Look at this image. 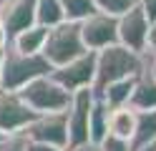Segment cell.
Segmentation results:
<instances>
[{
    "mask_svg": "<svg viewBox=\"0 0 156 151\" xmlns=\"http://www.w3.org/2000/svg\"><path fill=\"white\" fill-rule=\"evenodd\" d=\"M25 138L33 141H45V144L61 146L68 151V111L58 113H38L28 126L20 128Z\"/></svg>",
    "mask_w": 156,
    "mask_h": 151,
    "instance_id": "5",
    "label": "cell"
},
{
    "mask_svg": "<svg viewBox=\"0 0 156 151\" xmlns=\"http://www.w3.org/2000/svg\"><path fill=\"white\" fill-rule=\"evenodd\" d=\"M81 38L86 50H101L111 43H119V25H116V15L101 13L96 10L93 15L81 20Z\"/></svg>",
    "mask_w": 156,
    "mask_h": 151,
    "instance_id": "8",
    "label": "cell"
},
{
    "mask_svg": "<svg viewBox=\"0 0 156 151\" xmlns=\"http://www.w3.org/2000/svg\"><path fill=\"white\" fill-rule=\"evenodd\" d=\"M146 66V56L129 50L121 43H111L101 50H96V78H93V93L113 83L119 78H129V76H139Z\"/></svg>",
    "mask_w": 156,
    "mask_h": 151,
    "instance_id": "1",
    "label": "cell"
},
{
    "mask_svg": "<svg viewBox=\"0 0 156 151\" xmlns=\"http://www.w3.org/2000/svg\"><path fill=\"white\" fill-rule=\"evenodd\" d=\"M45 38H48V28L41 25V23H33V25H28L23 30H18L8 43L15 50H20V53H41Z\"/></svg>",
    "mask_w": 156,
    "mask_h": 151,
    "instance_id": "14",
    "label": "cell"
},
{
    "mask_svg": "<svg viewBox=\"0 0 156 151\" xmlns=\"http://www.w3.org/2000/svg\"><path fill=\"white\" fill-rule=\"evenodd\" d=\"M8 43V35H5V28H3V20H0V48H5Z\"/></svg>",
    "mask_w": 156,
    "mask_h": 151,
    "instance_id": "27",
    "label": "cell"
},
{
    "mask_svg": "<svg viewBox=\"0 0 156 151\" xmlns=\"http://www.w3.org/2000/svg\"><path fill=\"white\" fill-rule=\"evenodd\" d=\"M146 56V68L151 70V76L156 78V53H144Z\"/></svg>",
    "mask_w": 156,
    "mask_h": 151,
    "instance_id": "26",
    "label": "cell"
},
{
    "mask_svg": "<svg viewBox=\"0 0 156 151\" xmlns=\"http://www.w3.org/2000/svg\"><path fill=\"white\" fill-rule=\"evenodd\" d=\"M133 151H156V144H149V146H141V149H133Z\"/></svg>",
    "mask_w": 156,
    "mask_h": 151,
    "instance_id": "28",
    "label": "cell"
},
{
    "mask_svg": "<svg viewBox=\"0 0 156 151\" xmlns=\"http://www.w3.org/2000/svg\"><path fill=\"white\" fill-rule=\"evenodd\" d=\"M116 25H119V43L121 45H126L129 50H136V53H146V38H149L151 23H149L141 5H133L123 15H119Z\"/></svg>",
    "mask_w": 156,
    "mask_h": 151,
    "instance_id": "9",
    "label": "cell"
},
{
    "mask_svg": "<svg viewBox=\"0 0 156 151\" xmlns=\"http://www.w3.org/2000/svg\"><path fill=\"white\" fill-rule=\"evenodd\" d=\"M0 20L10 40L18 30L35 23V0H0Z\"/></svg>",
    "mask_w": 156,
    "mask_h": 151,
    "instance_id": "11",
    "label": "cell"
},
{
    "mask_svg": "<svg viewBox=\"0 0 156 151\" xmlns=\"http://www.w3.org/2000/svg\"><path fill=\"white\" fill-rule=\"evenodd\" d=\"M18 96L23 98V103L35 111V113H58V111H68L73 101V93L66 91L58 81L51 78V73L38 76L28 81L23 88H18Z\"/></svg>",
    "mask_w": 156,
    "mask_h": 151,
    "instance_id": "3",
    "label": "cell"
},
{
    "mask_svg": "<svg viewBox=\"0 0 156 151\" xmlns=\"http://www.w3.org/2000/svg\"><path fill=\"white\" fill-rule=\"evenodd\" d=\"M51 73V63L43 58V53H20L10 43L3 48V68H0V88L18 91L28 81L38 76Z\"/></svg>",
    "mask_w": 156,
    "mask_h": 151,
    "instance_id": "2",
    "label": "cell"
},
{
    "mask_svg": "<svg viewBox=\"0 0 156 151\" xmlns=\"http://www.w3.org/2000/svg\"><path fill=\"white\" fill-rule=\"evenodd\" d=\"M108 113H111V106L93 93L91 116H88V141L101 144V141L108 136Z\"/></svg>",
    "mask_w": 156,
    "mask_h": 151,
    "instance_id": "15",
    "label": "cell"
},
{
    "mask_svg": "<svg viewBox=\"0 0 156 151\" xmlns=\"http://www.w3.org/2000/svg\"><path fill=\"white\" fill-rule=\"evenodd\" d=\"M146 53H156V20L149 25V38H146Z\"/></svg>",
    "mask_w": 156,
    "mask_h": 151,
    "instance_id": "24",
    "label": "cell"
},
{
    "mask_svg": "<svg viewBox=\"0 0 156 151\" xmlns=\"http://www.w3.org/2000/svg\"><path fill=\"white\" fill-rule=\"evenodd\" d=\"M156 144V108L151 111H139V118H136V131L129 141L131 151L133 149H141V146H149Z\"/></svg>",
    "mask_w": 156,
    "mask_h": 151,
    "instance_id": "16",
    "label": "cell"
},
{
    "mask_svg": "<svg viewBox=\"0 0 156 151\" xmlns=\"http://www.w3.org/2000/svg\"><path fill=\"white\" fill-rule=\"evenodd\" d=\"M0 68H3V48H0Z\"/></svg>",
    "mask_w": 156,
    "mask_h": 151,
    "instance_id": "29",
    "label": "cell"
},
{
    "mask_svg": "<svg viewBox=\"0 0 156 151\" xmlns=\"http://www.w3.org/2000/svg\"><path fill=\"white\" fill-rule=\"evenodd\" d=\"M136 118H139V111L131 106H116L108 113V134L116 138L131 141L133 131H136Z\"/></svg>",
    "mask_w": 156,
    "mask_h": 151,
    "instance_id": "13",
    "label": "cell"
},
{
    "mask_svg": "<svg viewBox=\"0 0 156 151\" xmlns=\"http://www.w3.org/2000/svg\"><path fill=\"white\" fill-rule=\"evenodd\" d=\"M61 5H63L66 20H76V23H81L83 18H88L98 10L93 0H61Z\"/></svg>",
    "mask_w": 156,
    "mask_h": 151,
    "instance_id": "19",
    "label": "cell"
},
{
    "mask_svg": "<svg viewBox=\"0 0 156 151\" xmlns=\"http://www.w3.org/2000/svg\"><path fill=\"white\" fill-rule=\"evenodd\" d=\"M35 116L38 113L23 103V98L18 96V91L0 88V134L3 136L20 131L23 126L30 124Z\"/></svg>",
    "mask_w": 156,
    "mask_h": 151,
    "instance_id": "10",
    "label": "cell"
},
{
    "mask_svg": "<svg viewBox=\"0 0 156 151\" xmlns=\"http://www.w3.org/2000/svg\"><path fill=\"white\" fill-rule=\"evenodd\" d=\"M0 138H3V134H0Z\"/></svg>",
    "mask_w": 156,
    "mask_h": 151,
    "instance_id": "30",
    "label": "cell"
},
{
    "mask_svg": "<svg viewBox=\"0 0 156 151\" xmlns=\"http://www.w3.org/2000/svg\"><path fill=\"white\" fill-rule=\"evenodd\" d=\"M71 151H101V144H93V141H86V144L76 146V149H71Z\"/></svg>",
    "mask_w": 156,
    "mask_h": 151,
    "instance_id": "25",
    "label": "cell"
},
{
    "mask_svg": "<svg viewBox=\"0 0 156 151\" xmlns=\"http://www.w3.org/2000/svg\"><path fill=\"white\" fill-rule=\"evenodd\" d=\"M66 20L61 0H35V23H41L45 28H53Z\"/></svg>",
    "mask_w": 156,
    "mask_h": 151,
    "instance_id": "18",
    "label": "cell"
},
{
    "mask_svg": "<svg viewBox=\"0 0 156 151\" xmlns=\"http://www.w3.org/2000/svg\"><path fill=\"white\" fill-rule=\"evenodd\" d=\"M96 8L101 13H108V15H123L126 10H131L133 5H139V0H93Z\"/></svg>",
    "mask_w": 156,
    "mask_h": 151,
    "instance_id": "20",
    "label": "cell"
},
{
    "mask_svg": "<svg viewBox=\"0 0 156 151\" xmlns=\"http://www.w3.org/2000/svg\"><path fill=\"white\" fill-rule=\"evenodd\" d=\"M25 151H66V149L53 146V144H45V141H33V138H25Z\"/></svg>",
    "mask_w": 156,
    "mask_h": 151,
    "instance_id": "22",
    "label": "cell"
},
{
    "mask_svg": "<svg viewBox=\"0 0 156 151\" xmlns=\"http://www.w3.org/2000/svg\"><path fill=\"white\" fill-rule=\"evenodd\" d=\"M101 151H131L129 146V141H123V138H116V136H106L101 141Z\"/></svg>",
    "mask_w": 156,
    "mask_h": 151,
    "instance_id": "21",
    "label": "cell"
},
{
    "mask_svg": "<svg viewBox=\"0 0 156 151\" xmlns=\"http://www.w3.org/2000/svg\"><path fill=\"white\" fill-rule=\"evenodd\" d=\"M133 86H136V76L119 78V81H113V83H108L101 93H96V96L103 98L111 108H116V106H129V98H131V93H133Z\"/></svg>",
    "mask_w": 156,
    "mask_h": 151,
    "instance_id": "17",
    "label": "cell"
},
{
    "mask_svg": "<svg viewBox=\"0 0 156 151\" xmlns=\"http://www.w3.org/2000/svg\"><path fill=\"white\" fill-rule=\"evenodd\" d=\"M129 106L136 111H151L156 108V78L151 76V70L144 66V70L136 76L133 93L129 98Z\"/></svg>",
    "mask_w": 156,
    "mask_h": 151,
    "instance_id": "12",
    "label": "cell"
},
{
    "mask_svg": "<svg viewBox=\"0 0 156 151\" xmlns=\"http://www.w3.org/2000/svg\"><path fill=\"white\" fill-rule=\"evenodd\" d=\"M51 78L58 81L66 91H78V88H88L93 86L96 78V50H86L83 56H78L73 60H68L63 66L51 68Z\"/></svg>",
    "mask_w": 156,
    "mask_h": 151,
    "instance_id": "6",
    "label": "cell"
},
{
    "mask_svg": "<svg viewBox=\"0 0 156 151\" xmlns=\"http://www.w3.org/2000/svg\"><path fill=\"white\" fill-rule=\"evenodd\" d=\"M93 103V88L73 91V101L68 106V151L88 141V116Z\"/></svg>",
    "mask_w": 156,
    "mask_h": 151,
    "instance_id": "7",
    "label": "cell"
},
{
    "mask_svg": "<svg viewBox=\"0 0 156 151\" xmlns=\"http://www.w3.org/2000/svg\"><path fill=\"white\" fill-rule=\"evenodd\" d=\"M139 5L144 8L146 18H149V23H154L156 20V0H139Z\"/></svg>",
    "mask_w": 156,
    "mask_h": 151,
    "instance_id": "23",
    "label": "cell"
},
{
    "mask_svg": "<svg viewBox=\"0 0 156 151\" xmlns=\"http://www.w3.org/2000/svg\"><path fill=\"white\" fill-rule=\"evenodd\" d=\"M43 58L51 63V68L63 66L68 60L86 53L83 38H81V23L76 20H63L53 28H48V38L43 43Z\"/></svg>",
    "mask_w": 156,
    "mask_h": 151,
    "instance_id": "4",
    "label": "cell"
}]
</instances>
